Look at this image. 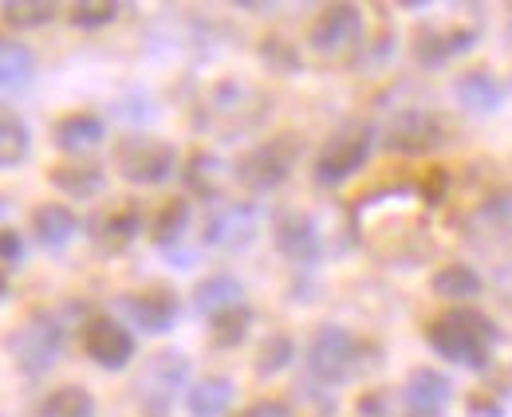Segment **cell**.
<instances>
[{
    "mask_svg": "<svg viewBox=\"0 0 512 417\" xmlns=\"http://www.w3.org/2000/svg\"><path fill=\"white\" fill-rule=\"evenodd\" d=\"M75 233H79V221L60 201H44V205L32 209V237L40 240L44 248H64Z\"/></svg>",
    "mask_w": 512,
    "mask_h": 417,
    "instance_id": "cell-18",
    "label": "cell"
},
{
    "mask_svg": "<svg viewBox=\"0 0 512 417\" xmlns=\"http://www.w3.org/2000/svg\"><path fill=\"white\" fill-rule=\"evenodd\" d=\"M426 343L449 362H461V366H485L493 355V343H497V327L481 315V311H446L438 315L430 327H426Z\"/></svg>",
    "mask_w": 512,
    "mask_h": 417,
    "instance_id": "cell-1",
    "label": "cell"
},
{
    "mask_svg": "<svg viewBox=\"0 0 512 417\" xmlns=\"http://www.w3.org/2000/svg\"><path fill=\"white\" fill-rule=\"evenodd\" d=\"M119 8L123 4H115V0H79V4L67 8V20L75 28H107L119 16Z\"/></svg>",
    "mask_w": 512,
    "mask_h": 417,
    "instance_id": "cell-33",
    "label": "cell"
},
{
    "mask_svg": "<svg viewBox=\"0 0 512 417\" xmlns=\"http://www.w3.org/2000/svg\"><path fill=\"white\" fill-rule=\"evenodd\" d=\"M111 162L130 185H158L178 170V150L150 134H123L111 150Z\"/></svg>",
    "mask_w": 512,
    "mask_h": 417,
    "instance_id": "cell-2",
    "label": "cell"
},
{
    "mask_svg": "<svg viewBox=\"0 0 512 417\" xmlns=\"http://www.w3.org/2000/svg\"><path fill=\"white\" fill-rule=\"evenodd\" d=\"M390 150H402V154H422V150H430L434 142H438V122L430 119V115H422V111H410V115H402V119L390 126Z\"/></svg>",
    "mask_w": 512,
    "mask_h": 417,
    "instance_id": "cell-20",
    "label": "cell"
},
{
    "mask_svg": "<svg viewBox=\"0 0 512 417\" xmlns=\"http://www.w3.org/2000/svg\"><path fill=\"white\" fill-rule=\"evenodd\" d=\"M300 150H304L300 134L284 130V134H276V138L253 146V150L237 162V181H241L245 189H253V193H268V189H276L280 181L292 174V166L300 162Z\"/></svg>",
    "mask_w": 512,
    "mask_h": 417,
    "instance_id": "cell-3",
    "label": "cell"
},
{
    "mask_svg": "<svg viewBox=\"0 0 512 417\" xmlns=\"http://www.w3.org/2000/svg\"><path fill=\"white\" fill-rule=\"evenodd\" d=\"M193 303H197V311L201 315H221V311H229V307H237L241 303V280H233V276H209V280H201L197 284V292H193Z\"/></svg>",
    "mask_w": 512,
    "mask_h": 417,
    "instance_id": "cell-26",
    "label": "cell"
},
{
    "mask_svg": "<svg viewBox=\"0 0 512 417\" xmlns=\"http://www.w3.org/2000/svg\"><path fill=\"white\" fill-rule=\"evenodd\" d=\"M40 417H95V398L83 386H56L40 402Z\"/></svg>",
    "mask_w": 512,
    "mask_h": 417,
    "instance_id": "cell-30",
    "label": "cell"
},
{
    "mask_svg": "<svg viewBox=\"0 0 512 417\" xmlns=\"http://www.w3.org/2000/svg\"><path fill=\"white\" fill-rule=\"evenodd\" d=\"M253 225H256L253 205L225 201V205H217V209L205 217V240H209V244H241V240L253 237Z\"/></svg>",
    "mask_w": 512,
    "mask_h": 417,
    "instance_id": "cell-16",
    "label": "cell"
},
{
    "mask_svg": "<svg viewBox=\"0 0 512 417\" xmlns=\"http://www.w3.org/2000/svg\"><path fill=\"white\" fill-rule=\"evenodd\" d=\"M465 48H473V32H453V40H446L442 32L422 28L414 40V60L422 67H442L453 52H465Z\"/></svg>",
    "mask_w": 512,
    "mask_h": 417,
    "instance_id": "cell-25",
    "label": "cell"
},
{
    "mask_svg": "<svg viewBox=\"0 0 512 417\" xmlns=\"http://www.w3.org/2000/svg\"><path fill=\"white\" fill-rule=\"evenodd\" d=\"M138 233H142V213L130 209V205H115V209H107V213H99L91 221V237H95L99 248H107V252L127 248Z\"/></svg>",
    "mask_w": 512,
    "mask_h": 417,
    "instance_id": "cell-17",
    "label": "cell"
},
{
    "mask_svg": "<svg viewBox=\"0 0 512 417\" xmlns=\"http://www.w3.org/2000/svg\"><path fill=\"white\" fill-rule=\"evenodd\" d=\"M367 154H371V130L367 126H343V130H335L323 142L320 158H316V181H323V185L347 181L351 174L363 170Z\"/></svg>",
    "mask_w": 512,
    "mask_h": 417,
    "instance_id": "cell-7",
    "label": "cell"
},
{
    "mask_svg": "<svg viewBox=\"0 0 512 417\" xmlns=\"http://www.w3.org/2000/svg\"><path fill=\"white\" fill-rule=\"evenodd\" d=\"M237 417H288V406L284 402H272V398H264V402H253V406H245Z\"/></svg>",
    "mask_w": 512,
    "mask_h": 417,
    "instance_id": "cell-36",
    "label": "cell"
},
{
    "mask_svg": "<svg viewBox=\"0 0 512 417\" xmlns=\"http://www.w3.org/2000/svg\"><path fill=\"white\" fill-rule=\"evenodd\" d=\"M48 181H52V189H60L64 197L87 201V197H99V193H103L107 174H103V166L91 162V158H64V162H56V166L48 170Z\"/></svg>",
    "mask_w": 512,
    "mask_h": 417,
    "instance_id": "cell-13",
    "label": "cell"
},
{
    "mask_svg": "<svg viewBox=\"0 0 512 417\" xmlns=\"http://www.w3.org/2000/svg\"><path fill=\"white\" fill-rule=\"evenodd\" d=\"M186 378H190V358L182 351H158L146 358L142 374L134 378V398L150 417H166Z\"/></svg>",
    "mask_w": 512,
    "mask_h": 417,
    "instance_id": "cell-4",
    "label": "cell"
},
{
    "mask_svg": "<svg viewBox=\"0 0 512 417\" xmlns=\"http://www.w3.org/2000/svg\"><path fill=\"white\" fill-rule=\"evenodd\" d=\"M260 60L268 63L272 71H280V75H292V71L300 67V52H296L284 36H268V40L260 44Z\"/></svg>",
    "mask_w": 512,
    "mask_h": 417,
    "instance_id": "cell-34",
    "label": "cell"
},
{
    "mask_svg": "<svg viewBox=\"0 0 512 417\" xmlns=\"http://www.w3.org/2000/svg\"><path fill=\"white\" fill-rule=\"evenodd\" d=\"M233 382L225 378V374H209V378H201L197 386H190V398H186V406H190V417H225L229 414V406H233Z\"/></svg>",
    "mask_w": 512,
    "mask_h": 417,
    "instance_id": "cell-19",
    "label": "cell"
},
{
    "mask_svg": "<svg viewBox=\"0 0 512 417\" xmlns=\"http://www.w3.org/2000/svg\"><path fill=\"white\" fill-rule=\"evenodd\" d=\"M363 40V12L355 4H327L308 28V44L323 60L347 56Z\"/></svg>",
    "mask_w": 512,
    "mask_h": 417,
    "instance_id": "cell-6",
    "label": "cell"
},
{
    "mask_svg": "<svg viewBox=\"0 0 512 417\" xmlns=\"http://www.w3.org/2000/svg\"><path fill=\"white\" fill-rule=\"evenodd\" d=\"M83 355L91 362H99L103 370H123L130 358H134V335L119 319L111 315H91L83 323Z\"/></svg>",
    "mask_w": 512,
    "mask_h": 417,
    "instance_id": "cell-9",
    "label": "cell"
},
{
    "mask_svg": "<svg viewBox=\"0 0 512 417\" xmlns=\"http://www.w3.org/2000/svg\"><path fill=\"white\" fill-rule=\"evenodd\" d=\"M4 292H8V276L0 272V296H4Z\"/></svg>",
    "mask_w": 512,
    "mask_h": 417,
    "instance_id": "cell-37",
    "label": "cell"
},
{
    "mask_svg": "<svg viewBox=\"0 0 512 417\" xmlns=\"http://www.w3.org/2000/svg\"><path fill=\"white\" fill-rule=\"evenodd\" d=\"M20 256H24V240H20V233H16L12 225H0V264H4V268H16Z\"/></svg>",
    "mask_w": 512,
    "mask_h": 417,
    "instance_id": "cell-35",
    "label": "cell"
},
{
    "mask_svg": "<svg viewBox=\"0 0 512 417\" xmlns=\"http://www.w3.org/2000/svg\"><path fill=\"white\" fill-rule=\"evenodd\" d=\"M249 99H256L253 87L245 83H221L213 95H209V119L221 122L225 130H237V126H249L260 115V107H249Z\"/></svg>",
    "mask_w": 512,
    "mask_h": 417,
    "instance_id": "cell-15",
    "label": "cell"
},
{
    "mask_svg": "<svg viewBox=\"0 0 512 417\" xmlns=\"http://www.w3.org/2000/svg\"><path fill=\"white\" fill-rule=\"evenodd\" d=\"M296 355V343H292V335H284V331H272L264 343H260V355H256L253 370L260 378H272V374H280L288 362Z\"/></svg>",
    "mask_w": 512,
    "mask_h": 417,
    "instance_id": "cell-32",
    "label": "cell"
},
{
    "mask_svg": "<svg viewBox=\"0 0 512 417\" xmlns=\"http://www.w3.org/2000/svg\"><path fill=\"white\" fill-rule=\"evenodd\" d=\"M32 150V134H28V122L20 119L12 107L0 103V170H12L28 158Z\"/></svg>",
    "mask_w": 512,
    "mask_h": 417,
    "instance_id": "cell-24",
    "label": "cell"
},
{
    "mask_svg": "<svg viewBox=\"0 0 512 417\" xmlns=\"http://www.w3.org/2000/svg\"><path fill=\"white\" fill-rule=\"evenodd\" d=\"M434 292L442 299H473L481 292V276L469 268V264H461V260H453L446 268H438L434 272Z\"/></svg>",
    "mask_w": 512,
    "mask_h": 417,
    "instance_id": "cell-29",
    "label": "cell"
},
{
    "mask_svg": "<svg viewBox=\"0 0 512 417\" xmlns=\"http://www.w3.org/2000/svg\"><path fill=\"white\" fill-rule=\"evenodd\" d=\"M56 12H60L56 0H8V4H0V20L8 28H44L56 20Z\"/></svg>",
    "mask_w": 512,
    "mask_h": 417,
    "instance_id": "cell-27",
    "label": "cell"
},
{
    "mask_svg": "<svg viewBox=\"0 0 512 417\" xmlns=\"http://www.w3.org/2000/svg\"><path fill=\"white\" fill-rule=\"evenodd\" d=\"M186 225H190V201L186 197H174V201H166L158 209L150 237H154L158 248H170V244H178V240L186 237Z\"/></svg>",
    "mask_w": 512,
    "mask_h": 417,
    "instance_id": "cell-31",
    "label": "cell"
},
{
    "mask_svg": "<svg viewBox=\"0 0 512 417\" xmlns=\"http://www.w3.org/2000/svg\"><path fill=\"white\" fill-rule=\"evenodd\" d=\"M249 327H253V311L245 303H237L209 319V339H213V347H241Z\"/></svg>",
    "mask_w": 512,
    "mask_h": 417,
    "instance_id": "cell-28",
    "label": "cell"
},
{
    "mask_svg": "<svg viewBox=\"0 0 512 417\" xmlns=\"http://www.w3.org/2000/svg\"><path fill=\"white\" fill-rule=\"evenodd\" d=\"M8 351H12V362H16L28 378H40L44 370L56 366V358L64 351V327H60L52 315H28V319L8 335Z\"/></svg>",
    "mask_w": 512,
    "mask_h": 417,
    "instance_id": "cell-5",
    "label": "cell"
},
{
    "mask_svg": "<svg viewBox=\"0 0 512 417\" xmlns=\"http://www.w3.org/2000/svg\"><path fill=\"white\" fill-rule=\"evenodd\" d=\"M272 244H276V252H280L284 260H292V264H316L323 248L316 221H312L308 213H296V209H288V213H280V217L272 221Z\"/></svg>",
    "mask_w": 512,
    "mask_h": 417,
    "instance_id": "cell-10",
    "label": "cell"
},
{
    "mask_svg": "<svg viewBox=\"0 0 512 417\" xmlns=\"http://www.w3.org/2000/svg\"><path fill=\"white\" fill-rule=\"evenodd\" d=\"M123 311H127L142 331L162 335V331H170L174 319H178V292L166 288V284H146V288H138V292H130V296L123 299Z\"/></svg>",
    "mask_w": 512,
    "mask_h": 417,
    "instance_id": "cell-11",
    "label": "cell"
},
{
    "mask_svg": "<svg viewBox=\"0 0 512 417\" xmlns=\"http://www.w3.org/2000/svg\"><path fill=\"white\" fill-rule=\"evenodd\" d=\"M107 138V126L99 115H91V111H71L64 119H56L52 126V142L64 150V154H83V150H95L99 142Z\"/></svg>",
    "mask_w": 512,
    "mask_h": 417,
    "instance_id": "cell-14",
    "label": "cell"
},
{
    "mask_svg": "<svg viewBox=\"0 0 512 417\" xmlns=\"http://www.w3.org/2000/svg\"><path fill=\"white\" fill-rule=\"evenodd\" d=\"M225 181H229V170H225V162H221L217 154H209V150H193L190 162H186V185H190L197 197H205V201L221 197Z\"/></svg>",
    "mask_w": 512,
    "mask_h": 417,
    "instance_id": "cell-21",
    "label": "cell"
},
{
    "mask_svg": "<svg viewBox=\"0 0 512 417\" xmlns=\"http://www.w3.org/2000/svg\"><path fill=\"white\" fill-rule=\"evenodd\" d=\"M355 355H359L355 335H351L347 327H339V323H323V327H316V335H312V343H308V370H312L320 382L335 386V382H343V378L351 374Z\"/></svg>",
    "mask_w": 512,
    "mask_h": 417,
    "instance_id": "cell-8",
    "label": "cell"
},
{
    "mask_svg": "<svg viewBox=\"0 0 512 417\" xmlns=\"http://www.w3.org/2000/svg\"><path fill=\"white\" fill-rule=\"evenodd\" d=\"M453 95H457V103H461L465 111H473V115H485V111H493V107L501 103V87L493 83L489 71H465V75L453 83Z\"/></svg>",
    "mask_w": 512,
    "mask_h": 417,
    "instance_id": "cell-23",
    "label": "cell"
},
{
    "mask_svg": "<svg viewBox=\"0 0 512 417\" xmlns=\"http://www.w3.org/2000/svg\"><path fill=\"white\" fill-rule=\"evenodd\" d=\"M36 71V56L28 44L12 40V36H0V95L8 91H20Z\"/></svg>",
    "mask_w": 512,
    "mask_h": 417,
    "instance_id": "cell-22",
    "label": "cell"
},
{
    "mask_svg": "<svg viewBox=\"0 0 512 417\" xmlns=\"http://www.w3.org/2000/svg\"><path fill=\"white\" fill-rule=\"evenodd\" d=\"M449 406V378L430 370V366H418L406 374V386H402V410L406 417H442V410Z\"/></svg>",
    "mask_w": 512,
    "mask_h": 417,
    "instance_id": "cell-12",
    "label": "cell"
}]
</instances>
